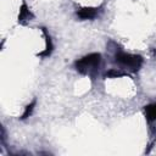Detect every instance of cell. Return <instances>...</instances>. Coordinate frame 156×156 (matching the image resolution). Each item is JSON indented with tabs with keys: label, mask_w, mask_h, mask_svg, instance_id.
I'll use <instances>...</instances> for the list:
<instances>
[{
	"label": "cell",
	"mask_w": 156,
	"mask_h": 156,
	"mask_svg": "<svg viewBox=\"0 0 156 156\" xmlns=\"http://www.w3.org/2000/svg\"><path fill=\"white\" fill-rule=\"evenodd\" d=\"M106 51L108 52L110 62L117 68L132 74H136L145 63V58L140 54L128 52L123 46L113 39H108L106 43Z\"/></svg>",
	"instance_id": "cell-1"
},
{
	"label": "cell",
	"mask_w": 156,
	"mask_h": 156,
	"mask_svg": "<svg viewBox=\"0 0 156 156\" xmlns=\"http://www.w3.org/2000/svg\"><path fill=\"white\" fill-rule=\"evenodd\" d=\"M123 77H130V74L119 69V68H117V67L107 68L102 72V78L104 79H115V78H123Z\"/></svg>",
	"instance_id": "cell-7"
},
{
	"label": "cell",
	"mask_w": 156,
	"mask_h": 156,
	"mask_svg": "<svg viewBox=\"0 0 156 156\" xmlns=\"http://www.w3.org/2000/svg\"><path fill=\"white\" fill-rule=\"evenodd\" d=\"M105 5L100 4L98 6H78L74 10V16L78 21L84 22V21H95L101 16L104 12Z\"/></svg>",
	"instance_id": "cell-3"
},
{
	"label": "cell",
	"mask_w": 156,
	"mask_h": 156,
	"mask_svg": "<svg viewBox=\"0 0 156 156\" xmlns=\"http://www.w3.org/2000/svg\"><path fill=\"white\" fill-rule=\"evenodd\" d=\"M37 104H38V99H37V98H33V99L23 107V111H22V113L18 116V119H20V121H26V119H28V118L33 115V112H34V110H35V107H37Z\"/></svg>",
	"instance_id": "cell-8"
},
{
	"label": "cell",
	"mask_w": 156,
	"mask_h": 156,
	"mask_svg": "<svg viewBox=\"0 0 156 156\" xmlns=\"http://www.w3.org/2000/svg\"><path fill=\"white\" fill-rule=\"evenodd\" d=\"M143 116L149 127L156 124V101L149 102L143 106Z\"/></svg>",
	"instance_id": "cell-6"
},
{
	"label": "cell",
	"mask_w": 156,
	"mask_h": 156,
	"mask_svg": "<svg viewBox=\"0 0 156 156\" xmlns=\"http://www.w3.org/2000/svg\"><path fill=\"white\" fill-rule=\"evenodd\" d=\"M72 66H73V69L78 74H80L83 77H88L94 83L101 72L102 54L98 52V51L88 52V54L80 56L79 58H76L73 61Z\"/></svg>",
	"instance_id": "cell-2"
},
{
	"label": "cell",
	"mask_w": 156,
	"mask_h": 156,
	"mask_svg": "<svg viewBox=\"0 0 156 156\" xmlns=\"http://www.w3.org/2000/svg\"><path fill=\"white\" fill-rule=\"evenodd\" d=\"M34 20V13L32 12V10L29 9L28 4L26 0H22L20 9H18V15H17V23L20 26L26 27L29 22H32Z\"/></svg>",
	"instance_id": "cell-5"
},
{
	"label": "cell",
	"mask_w": 156,
	"mask_h": 156,
	"mask_svg": "<svg viewBox=\"0 0 156 156\" xmlns=\"http://www.w3.org/2000/svg\"><path fill=\"white\" fill-rule=\"evenodd\" d=\"M39 29H40V32L43 34L45 45H44V49L41 51H39V52L35 54V57L41 58V60H45V58H49L52 55V52L55 50V45H54V40H52V37H51L49 29L45 26H40Z\"/></svg>",
	"instance_id": "cell-4"
}]
</instances>
